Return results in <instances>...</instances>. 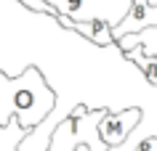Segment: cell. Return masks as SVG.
Listing matches in <instances>:
<instances>
[{
  "instance_id": "8992f818",
  "label": "cell",
  "mask_w": 157,
  "mask_h": 151,
  "mask_svg": "<svg viewBox=\"0 0 157 151\" xmlns=\"http://www.w3.org/2000/svg\"><path fill=\"white\" fill-rule=\"evenodd\" d=\"M72 32H77L80 37H85L93 45H115V34H112V24L104 19H93V21H72Z\"/></svg>"
},
{
  "instance_id": "8fae6325",
  "label": "cell",
  "mask_w": 157,
  "mask_h": 151,
  "mask_svg": "<svg viewBox=\"0 0 157 151\" xmlns=\"http://www.w3.org/2000/svg\"><path fill=\"white\" fill-rule=\"evenodd\" d=\"M75 151H91V149H88V146H77Z\"/></svg>"
},
{
  "instance_id": "5b68a950",
  "label": "cell",
  "mask_w": 157,
  "mask_h": 151,
  "mask_svg": "<svg viewBox=\"0 0 157 151\" xmlns=\"http://www.w3.org/2000/svg\"><path fill=\"white\" fill-rule=\"evenodd\" d=\"M149 27H157V8L149 5V0H133L128 16H125L120 24L112 27V34H115V40H120L125 34L144 32Z\"/></svg>"
},
{
  "instance_id": "ba28073f",
  "label": "cell",
  "mask_w": 157,
  "mask_h": 151,
  "mask_svg": "<svg viewBox=\"0 0 157 151\" xmlns=\"http://www.w3.org/2000/svg\"><path fill=\"white\" fill-rule=\"evenodd\" d=\"M123 56H125V61H131L133 67H139V72L147 77L149 85H155V88H157V56L147 53L141 45H139V48H133V50H128V53H123Z\"/></svg>"
},
{
  "instance_id": "9c48e42d",
  "label": "cell",
  "mask_w": 157,
  "mask_h": 151,
  "mask_svg": "<svg viewBox=\"0 0 157 151\" xmlns=\"http://www.w3.org/2000/svg\"><path fill=\"white\" fill-rule=\"evenodd\" d=\"M27 133L29 130H24V127L19 125V119L13 117L8 125L0 127V151H19V143L24 141Z\"/></svg>"
},
{
  "instance_id": "7a4b0ae2",
  "label": "cell",
  "mask_w": 157,
  "mask_h": 151,
  "mask_svg": "<svg viewBox=\"0 0 157 151\" xmlns=\"http://www.w3.org/2000/svg\"><path fill=\"white\" fill-rule=\"evenodd\" d=\"M45 3L53 5L56 13H67L75 21L104 19V21H109L115 27L128 16L133 0H45Z\"/></svg>"
},
{
  "instance_id": "52a82bcc",
  "label": "cell",
  "mask_w": 157,
  "mask_h": 151,
  "mask_svg": "<svg viewBox=\"0 0 157 151\" xmlns=\"http://www.w3.org/2000/svg\"><path fill=\"white\" fill-rule=\"evenodd\" d=\"M115 45L123 50V53H128V50H133V48H139V45H141L147 53L157 56V27H149V29L136 32V34H125V37H120Z\"/></svg>"
},
{
  "instance_id": "6da1fadb",
  "label": "cell",
  "mask_w": 157,
  "mask_h": 151,
  "mask_svg": "<svg viewBox=\"0 0 157 151\" xmlns=\"http://www.w3.org/2000/svg\"><path fill=\"white\" fill-rule=\"evenodd\" d=\"M56 90L37 67H27L19 77L0 72V127L16 117L24 130H32L56 109Z\"/></svg>"
},
{
  "instance_id": "277c9868",
  "label": "cell",
  "mask_w": 157,
  "mask_h": 151,
  "mask_svg": "<svg viewBox=\"0 0 157 151\" xmlns=\"http://www.w3.org/2000/svg\"><path fill=\"white\" fill-rule=\"evenodd\" d=\"M69 109H72V106H61V103H56V109L51 111L37 127H32V130L24 135V141L19 143V151H48L51 135H53V130L59 127L61 119L69 117Z\"/></svg>"
},
{
  "instance_id": "3957f363",
  "label": "cell",
  "mask_w": 157,
  "mask_h": 151,
  "mask_svg": "<svg viewBox=\"0 0 157 151\" xmlns=\"http://www.w3.org/2000/svg\"><path fill=\"white\" fill-rule=\"evenodd\" d=\"M144 111L141 106H123V109H109L104 119L99 122V135L109 149H115L120 143L128 141V135L141 125Z\"/></svg>"
},
{
  "instance_id": "30bf717a",
  "label": "cell",
  "mask_w": 157,
  "mask_h": 151,
  "mask_svg": "<svg viewBox=\"0 0 157 151\" xmlns=\"http://www.w3.org/2000/svg\"><path fill=\"white\" fill-rule=\"evenodd\" d=\"M21 5H27V8H32L35 13H45V16H53L56 19V11H53V5H48L45 0H19Z\"/></svg>"
}]
</instances>
